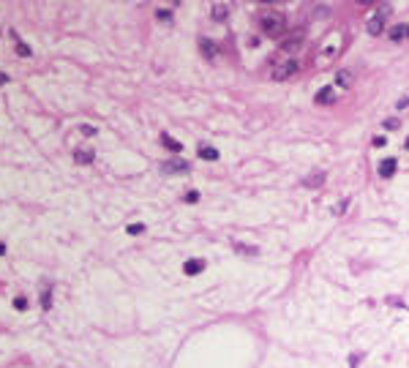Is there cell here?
I'll list each match as a JSON object with an SVG mask.
<instances>
[{
    "mask_svg": "<svg viewBox=\"0 0 409 368\" xmlns=\"http://www.w3.org/2000/svg\"><path fill=\"white\" fill-rule=\"evenodd\" d=\"M259 27H262L265 36H281L284 27H287V19H284L281 11H265L259 17Z\"/></svg>",
    "mask_w": 409,
    "mask_h": 368,
    "instance_id": "1",
    "label": "cell"
},
{
    "mask_svg": "<svg viewBox=\"0 0 409 368\" xmlns=\"http://www.w3.org/2000/svg\"><path fill=\"white\" fill-rule=\"evenodd\" d=\"M339 46H341V36H339V33H330L327 41L322 44V55L314 57V63H317V66H327L333 57L339 55Z\"/></svg>",
    "mask_w": 409,
    "mask_h": 368,
    "instance_id": "2",
    "label": "cell"
},
{
    "mask_svg": "<svg viewBox=\"0 0 409 368\" xmlns=\"http://www.w3.org/2000/svg\"><path fill=\"white\" fill-rule=\"evenodd\" d=\"M387 14H390V6H379L377 11L368 17V22H365V27H368V33L371 36H379L382 33V27H385V19H387Z\"/></svg>",
    "mask_w": 409,
    "mask_h": 368,
    "instance_id": "3",
    "label": "cell"
},
{
    "mask_svg": "<svg viewBox=\"0 0 409 368\" xmlns=\"http://www.w3.org/2000/svg\"><path fill=\"white\" fill-rule=\"evenodd\" d=\"M297 60H281V63L273 66V79L275 82H281V79H289L292 74H297Z\"/></svg>",
    "mask_w": 409,
    "mask_h": 368,
    "instance_id": "4",
    "label": "cell"
},
{
    "mask_svg": "<svg viewBox=\"0 0 409 368\" xmlns=\"http://www.w3.org/2000/svg\"><path fill=\"white\" fill-rule=\"evenodd\" d=\"M161 169H164V175H185L191 166H188V161H185V159H172V161H166Z\"/></svg>",
    "mask_w": 409,
    "mask_h": 368,
    "instance_id": "5",
    "label": "cell"
},
{
    "mask_svg": "<svg viewBox=\"0 0 409 368\" xmlns=\"http://www.w3.org/2000/svg\"><path fill=\"white\" fill-rule=\"evenodd\" d=\"M339 101V93H336V88H322L319 93H317V104L319 107H330V104Z\"/></svg>",
    "mask_w": 409,
    "mask_h": 368,
    "instance_id": "6",
    "label": "cell"
},
{
    "mask_svg": "<svg viewBox=\"0 0 409 368\" xmlns=\"http://www.w3.org/2000/svg\"><path fill=\"white\" fill-rule=\"evenodd\" d=\"M396 169H398V161H396V159H385L382 164H379V178H382V180H390L393 175H396Z\"/></svg>",
    "mask_w": 409,
    "mask_h": 368,
    "instance_id": "7",
    "label": "cell"
},
{
    "mask_svg": "<svg viewBox=\"0 0 409 368\" xmlns=\"http://www.w3.org/2000/svg\"><path fill=\"white\" fill-rule=\"evenodd\" d=\"M202 270H204V262H202V259H188V262L183 265V273H185V276H199Z\"/></svg>",
    "mask_w": 409,
    "mask_h": 368,
    "instance_id": "8",
    "label": "cell"
},
{
    "mask_svg": "<svg viewBox=\"0 0 409 368\" xmlns=\"http://www.w3.org/2000/svg\"><path fill=\"white\" fill-rule=\"evenodd\" d=\"M300 41H303V33H297V36H292V38H287L281 44V52H287V55H292V52H297V46H300Z\"/></svg>",
    "mask_w": 409,
    "mask_h": 368,
    "instance_id": "9",
    "label": "cell"
},
{
    "mask_svg": "<svg viewBox=\"0 0 409 368\" xmlns=\"http://www.w3.org/2000/svg\"><path fill=\"white\" fill-rule=\"evenodd\" d=\"M404 38H409V25H396L390 30V41H404Z\"/></svg>",
    "mask_w": 409,
    "mask_h": 368,
    "instance_id": "10",
    "label": "cell"
},
{
    "mask_svg": "<svg viewBox=\"0 0 409 368\" xmlns=\"http://www.w3.org/2000/svg\"><path fill=\"white\" fill-rule=\"evenodd\" d=\"M161 145H164L166 150H172V153H180V150H183V145H180L178 139H172L169 134H161Z\"/></svg>",
    "mask_w": 409,
    "mask_h": 368,
    "instance_id": "11",
    "label": "cell"
},
{
    "mask_svg": "<svg viewBox=\"0 0 409 368\" xmlns=\"http://www.w3.org/2000/svg\"><path fill=\"white\" fill-rule=\"evenodd\" d=\"M199 159L218 161V150H216V147H210V145H199Z\"/></svg>",
    "mask_w": 409,
    "mask_h": 368,
    "instance_id": "12",
    "label": "cell"
},
{
    "mask_svg": "<svg viewBox=\"0 0 409 368\" xmlns=\"http://www.w3.org/2000/svg\"><path fill=\"white\" fill-rule=\"evenodd\" d=\"M227 17H229V6H227V3H216V6H213V19L224 22Z\"/></svg>",
    "mask_w": 409,
    "mask_h": 368,
    "instance_id": "13",
    "label": "cell"
},
{
    "mask_svg": "<svg viewBox=\"0 0 409 368\" xmlns=\"http://www.w3.org/2000/svg\"><path fill=\"white\" fill-rule=\"evenodd\" d=\"M336 85H339V88H349L352 85V71H339V74H336Z\"/></svg>",
    "mask_w": 409,
    "mask_h": 368,
    "instance_id": "14",
    "label": "cell"
},
{
    "mask_svg": "<svg viewBox=\"0 0 409 368\" xmlns=\"http://www.w3.org/2000/svg\"><path fill=\"white\" fill-rule=\"evenodd\" d=\"M74 159H77V164H90L93 161V150H77Z\"/></svg>",
    "mask_w": 409,
    "mask_h": 368,
    "instance_id": "15",
    "label": "cell"
},
{
    "mask_svg": "<svg viewBox=\"0 0 409 368\" xmlns=\"http://www.w3.org/2000/svg\"><path fill=\"white\" fill-rule=\"evenodd\" d=\"M199 46H202V55H207V57L216 55V44H213V41H204V38H199Z\"/></svg>",
    "mask_w": 409,
    "mask_h": 368,
    "instance_id": "16",
    "label": "cell"
},
{
    "mask_svg": "<svg viewBox=\"0 0 409 368\" xmlns=\"http://www.w3.org/2000/svg\"><path fill=\"white\" fill-rule=\"evenodd\" d=\"M49 305H52V289H44V292H41V308L49 311Z\"/></svg>",
    "mask_w": 409,
    "mask_h": 368,
    "instance_id": "17",
    "label": "cell"
},
{
    "mask_svg": "<svg viewBox=\"0 0 409 368\" xmlns=\"http://www.w3.org/2000/svg\"><path fill=\"white\" fill-rule=\"evenodd\" d=\"M14 38H17V36H14ZM17 52H20L22 57H27V55H30V46H27V44H22L20 38H17Z\"/></svg>",
    "mask_w": 409,
    "mask_h": 368,
    "instance_id": "18",
    "label": "cell"
},
{
    "mask_svg": "<svg viewBox=\"0 0 409 368\" xmlns=\"http://www.w3.org/2000/svg\"><path fill=\"white\" fill-rule=\"evenodd\" d=\"M322 180H325V175H322V172H317V175H311V178H308L306 183H308V185H319Z\"/></svg>",
    "mask_w": 409,
    "mask_h": 368,
    "instance_id": "19",
    "label": "cell"
},
{
    "mask_svg": "<svg viewBox=\"0 0 409 368\" xmlns=\"http://www.w3.org/2000/svg\"><path fill=\"white\" fill-rule=\"evenodd\" d=\"M139 232H145V224H131L128 227V235H139Z\"/></svg>",
    "mask_w": 409,
    "mask_h": 368,
    "instance_id": "20",
    "label": "cell"
},
{
    "mask_svg": "<svg viewBox=\"0 0 409 368\" xmlns=\"http://www.w3.org/2000/svg\"><path fill=\"white\" fill-rule=\"evenodd\" d=\"M185 202H188V205L199 202V191H188V194H185Z\"/></svg>",
    "mask_w": 409,
    "mask_h": 368,
    "instance_id": "21",
    "label": "cell"
},
{
    "mask_svg": "<svg viewBox=\"0 0 409 368\" xmlns=\"http://www.w3.org/2000/svg\"><path fill=\"white\" fill-rule=\"evenodd\" d=\"M79 131H82L85 137H96V134H98V131H96V128H93V126H79Z\"/></svg>",
    "mask_w": 409,
    "mask_h": 368,
    "instance_id": "22",
    "label": "cell"
},
{
    "mask_svg": "<svg viewBox=\"0 0 409 368\" xmlns=\"http://www.w3.org/2000/svg\"><path fill=\"white\" fill-rule=\"evenodd\" d=\"M14 305H17L20 311H25V308H27V300H25V298H17V300H14Z\"/></svg>",
    "mask_w": 409,
    "mask_h": 368,
    "instance_id": "23",
    "label": "cell"
},
{
    "mask_svg": "<svg viewBox=\"0 0 409 368\" xmlns=\"http://www.w3.org/2000/svg\"><path fill=\"white\" fill-rule=\"evenodd\" d=\"M159 19H164V22H169V19H172V14H169V11H164V8H159Z\"/></svg>",
    "mask_w": 409,
    "mask_h": 368,
    "instance_id": "24",
    "label": "cell"
},
{
    "mask_svg": "<svg viewBox=\"0 0 409 368\" xmlns=\"http://www.w3.org/2000/svg\"><path fill=\"white\" fill-rule=\"evenodd\" d=\"M398 109H404V107H409V98H398V104H396Z\"/></svg>",
    "mask_w": 409,
    "mask_h": 368,
    "instance_id": "25",
    "label": "cell"
},
{
    "mask_svg": "<svg viewBox=\"0 0 409 368\" xmlns=\"http://www.w3.org/2000/svg\"><path fill=\"white\" fill-rule=\"evenodd\" d=\"M385 142H387V137H377V139H374V145H377V147H382Z\"/></svg>",
    "mask_w": 409,
    "mask_h": 368,
    "instance_id": "26",
    "label": "cell"
},
{
    "mask_svg": "<svg viewBox=\"0 0 409 368\" xmlns=\"http://www.w3.org/2000/svg\"><path fill=\"white\" fill-rule=\"evenodd\" d=\"M8 82V74H3V71H0V85H6Z\"/></svg>",
    "mask_w": 409,
    "mask_h": 368,
    "instance_id": "27",
    "label": "cell"
},
{
    "mask_svg": "<svg viewBox=\"0 0 409 368\" xmlns=\"http://www.w3.org/2000/svg\"><path fill=\"white\" fill-rule=\"evenodd\" d=\"M3 254H6V246H3V243H0V256H3Z\"/></svg>",
    "mask_w": 409,
    "mask_h": 368,
    "instance_id": "28",
    "label": "cell"
},
{
    "mask_svg": "<svg viewBox=\"0 0 409 368\" xmlns=\"http://www.w3.org/2000/svg\"><path fill=\"white\" fill-rule=\"evenodd\" d=\"M407 150H409V139H407Z\"/></svg>",
    "mask_w": 409,
    "mask_h": 368,
    "instance_id": "29",
    "label": "cell"
}]
</instances>
